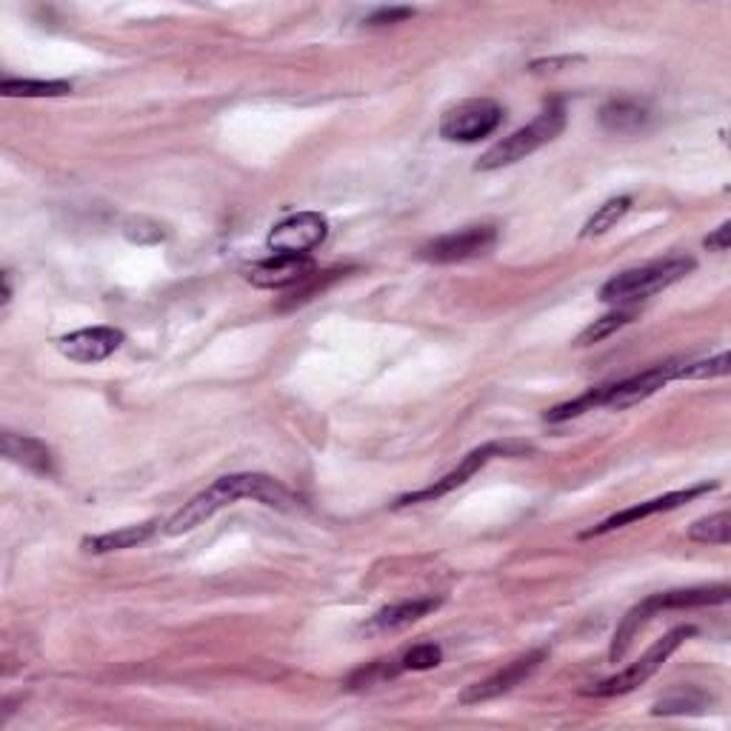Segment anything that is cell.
Listing matches in <instances>:
<instances>
[{"mask_svg":"<svg viewBox=\"0 0 731 731\" xmlns=\"http://www.w3.org/2000/svg\"><path fill=\"white\" fill-rule=\"evenodd\" d=\"M237 500H257L263 506H272V509L292 511L301 506L292 491L268 475H255V471H243V475H226L221 480L203 489L201 495H195L183 506L181 511L169 517L163 524V531L169 537L186 535V531L197 529L201 524H206L209 517H215L217 511L226 509V506L237 504Z\"/></svg>","mask_w":731,"mask_h":731,"instance_id":"obj_1","label":"cell"},{"mask_svg":"<svg viewBox=\"0 0 731 731\" xmlns=\"http://www.w3.org/2000/svg\"><path fill=\"white\" fill-rule=\"evenodd\" d=\"M691 268H694V257L686 255L646 263V266L638 268H626V272H620V275H615L611 281L603 283L600 301L615 303V306H629V303L646 301V297L669 288L671 283L683 281Z\"/></svg>","mask_w":731,"mask_h":731,"instance_id":"obj_2","label":"cell"},{"mask_svg":"<svg viewBox=\"0 0 731 731\" xmlns=\"http://www.w3.org/2000/svg\"><path fill=\"white\" fill-rule=\"evenodd\" d=\"M564 126H566V109L560 106V103H551V106H546L544 112L537 114L529 126L517 129V132H511L509 138L495 143L486 155H480V161L475 163V172H495V169L511 166V163L535 155L537 149H544L546 143L555 141L557 134L564 132Z\"/></svg>","mask_w":731,"mask_h":731,"instance_id":"obj_3","label":"cell"},{"mask_svg":"<svg viewBox=\"0 0 731 731\" xmlns=\"http://www.w3.org/2000/svg\"><path fill=\"white\" fill-rule=\"evenodd\" d=\"M689 638H694V626H678V629H671L669 634H663V638L654 640V643L646 649V654L638 660V663H631L629 669L620 671V674H615V678L603 680V683H598L595 689L586 691V694H591V698H615V694H629V691H634L638 686H643L649 678H654V674L663 669L666 660H669L671 654H674V651H678Z\"/></svg>","mask_w":731,"mask_h":731,"instance_id":"obj_4","label":"cell"},{"mask_svg":"<svg viewBox=\"0 0 731 731\" xmlns=\"http://www.w3.org/2000/svg\"><path fill=\"white\" fill-rule=\"evenodd\" d=\"M526 451H531L529 444H486V446H480V449H475L471 455H466L464 464L457 466L455 471H449V475L440 477V480H435V484L426 486V489L397 497L395 506L400 509V506H412V504H432V500H437V497H444V495H449V491L460 489L469 477H475L477 471L489 464L491 457H520V455H526Z\"/></svg>","mask_w":731,"mask_h":731,"instance_id":"obj_5","label":"cell"},{"mask_svg":"<svg viewBox=\"0 0 731 731\" xmlns=\"http://www.w3.org/2000/svg\"><path fill=\"white\" fill-rule=\"evenodd\" d=\"M504 123V109L489 98L464 101L451 106L440 121V138L451 143H477Z\"/></svg>","mask_w":731,"mask_h":731,"instance_id":"obj_6","label":"cell"},{"mask_svg":"<svg viewBox=\"0 0 731 731\" xmlns=\"http://www.w3.org/2000/svg\"><path fill=\"white\" fill-rule=\"evenodd\" d=\"M329 235V221L321 212H297L272 226L266 246L272 255H309Z\"/></svg>","mask_w":731,"mask_h":731,"instance_id":"obj_7","label":"cell"},{"mask_svg":"<svg viewBox=\"0 0 731 731\" xmlns=\"http://www.w3.org/2000/svg\"><path fill=\"white\" fill-rule=\"evenodd\" d=\"M497 243L495 226H466L451 235L435 237L420 248V257L429 263H460L489 255Z\"/></svg>","mask_w":731,"mask_h":731,"instance_id":"obj_8","label":"cell"},{"mask_svg":"<svg viewBox=\"0 0 731 731\" xmlns=\"http://www.w3.org/2000/svg\"><path fill=\"white\" fill-rule=\"evenodd\" d=\"M544 660H546V649L529 651L526 658L511 660L509 666H504L500 671H495L491 678H486V680H480V683L469 686V689L460 694V703L477 705V703H486V700L500 698V694H509L515 686H520L526 678H531V674L537 671V666L544 663Z\"/></svg>","mask_w":731,"mask_h":731,"instance_id":"obj_9","label":"cell"},{"mask_svg":"<svg viewBox=\"0 0 731 731\" xmlns=\"http://www.w3.org/2000/svg\"><path fill=\"white\" fill-rule=\"evenodd\" d=\"M315 275L309 255H272L246 268V281L257 288H288Z\"/></svg>","mask_w":731,"mask_h":731,"instance_id":"obj_10","label":"cell"},{"mask_svg":"<svg viewBox=\"0 0 731 731\" xmlns=\"http://www.w3.org/2000/svg\"><path fill=\"white\" fill-rule=\"evenodd\" d=\"M678 366L680 363H660L654 369L640 372V375L634 377H626V380L620 383H611V386H606L603 392V406H609V409H629L634 403L646 400V397H651L654 392L663 389L666 383L674 380Z\"/></svg>","mask_w":731,"mask_h":731,"instance_id":"obj_11","label":"cell"},{"mask_svg":"<svg viewBox=\"0 0 731 731\" xmlns=\"http://www.w3.org/2000/svg\"><path fill=\"white\" fill-rule=\"evenodd\" d=\"M714 489H718V484H700V486H694V489L671 491V495L654 497V500H646V504L631 506V509H623V511H618V515L606 517L603 524H598L595 529L583 531V537H598V535H606V531L623 529V526L638 524V520H646V517H651V515H660V511L678 509V506L689 504V500H694V497H700V495H709V491H714Z\"/></svg>","mask_w":731,"mask_h":731,"instance_id":"obj_12","label":"cell"},{"mask_svg":"<svg viewBox=\"0 0 731 731\" xmlns=\"http://www.w3.org/2000/svg\"><path fill=\"white\" fill-rule=\"evenodd\" d=\"M123 332L112 326H92V329L72 332V335L58 341V349L63 357L74 363H101L109 355L121 349Z\"/></svg>","mask_w":731,"mask_h":731,"instance_id":"obj_13","label":"cell"},{"mask_svg":"<svg viewBox=\"0 0 731 731\" xmlns=\"http://www.w3.org/2000/svg\"><path fill=\"white\" fill-rule=\"evenodd\" d=\"M444 600L440 598H415V600H403V603H392L386 609H380L369 623L363 626L366 634H392V631H403L415 626L417 620H423L426 615H432L435 609H440Z\"/></svg>","mask_w":731,"mask_h":731,"instance_id":"obj_14","label":"cell"},{"mask_svg":"<svg viewBox=\"0 0 731 731\" xmlns=\"http://www.w3.org/2000/svg\"><path fill=\"white\" fill-rule=\"evenodd\" d=\"M0 451H3L9 464L34 471V475H52L54 469L52 451H49V446L43 444V440H38V437L3 432V435H0Z\"/></svg>","mask_w":731,"mask_h":731,"instance_id":"obj_15","label":"cell"},{"mask_svg":"<svg viewBox=\"0 0 731 731\" xmlns=\"http://www.w3.org/2000/svg\"><path fill=\"white\" fill-rule=\"evenodd\" d=\"M731 589L729 586H703V589H680L666 591V595H654L649 598V609L658 615L663 609H698V606H720L729 603Z\"/></svg>","mask_w":731,"mask_h":731,"instance_id":"obj_16","label":"cell"},{"mask_svg":"<svg viewBox=\"0 0 731 731\" xmlns=\"http://www.w3.org/2000/svg\"><path fill=\"white\" fill-rule=\"evenodd\" d=\"M158 526H161L158 520H149V524H141V526H126V529L87 537L81 546H83V551H89V555H109V551L134 549V546L146 544L149 537L158 531Z\"/></svg>","mask_w":731,"mask_h":731,"instance_id":"obj_17","label":"cell"},{"mask_svg":"<svg viewBox=\"0 0 731 731\" xmlns=\"http://www.w3.org/2000/svg\"><path fill=\"white\" fill-rule=\"evenodd\" d=\"M600 123L606 132L638 134L649 123V109L638 101H611L600 109Z\"/></svg>","mask_w":731,"mask_h":731,"instance_id":"obj_18","label":"cell"},{"mask_svg":"<svg viewBox=\"0 0 731 731\" xmlns=\"http://www.w3.org/2000/svg\"><path fill=\"white\" fill-rule=\"evenodd\" d=\"M0 92L7 98H63L72 92L67 81H29V78H3Z\"/></svg>","mask_w":731,"mask_h":731,"instance_id":"obj_19","label":"cell"},{"mask_svg":"<svg viewBox=\"0 0 731 731\" xmlns=\"http://www.w3.org/2000/svg\"><path fill=\"white\" fill-rule=\"evenodd\" d=\"M709 705V698L700 694L694 689H680L671 691L666 698H660L658 703L651 705V714H658V718H671V714H700V711Z\"/></svg>","mask_w":731,"mask_h":731,"instance_id":"obj_20","label":"cell"},{"mask_svg":"<svg viewBox=\"0 0 731 731\" xmlns=\"http://www.w3.org/2000/svg\"><path fill=\"white\" fill-rule=\"evenodd\" d=\"M631 209V197H611V201H606L603 206L595 212V215L586 221L583 232H580V237H600L606 235L609 229L618 226V221H623V215Z\"/></svg>","mask_w":731,"mask_h":731,"instance_id":"obj_21","label":"cell"},{"mask_svg":"<svg viewBox=\"0 0 731 731\" xmlns=\"http://www.w3.org/2000/svg\"><path fill=\"white\" fill-rule=\"evenodd\" d=\"M689 540L709 546H729L731 540V515L729 511H718V515L703 517L689 529Z\"/></svg>","mask_w":731,"mask_h":731,"instance_id":"obj_22","label":"cell"},{"mask_svg":"<svg viewBox=\"0 0 731 731\" xmlns=\"http://www.w3.org/2000/svg\"><path fill=\"white\" fill-rule=\"evenodd\" d=\"M634 315L638 312L634 309H618V312H609V315H603L600 321H595L591 326H586L580 335H577L575 346H591V343H600L606 341L609 335H615L618 329H623V326H629L631 321H634Z\"/></svg>","mask_w":731,"mask_h":731,"instance_id":"obj_23","label":"cell"},{"mask_svg":"<svg viewBox=\"0 0 731 731\" xmlns=\"http://www.w3.org/2000/svg\"><path fill=\"white\" fill-rule=\"evenodd\" d=\"M729 369H731L729 352H720V355L705 357V361L680 363L674 380H711V377H725L729 375Z\"/></svg>","mask_w":731,"mask_h":731,"instance_id":"obj_24","label":"cell"},{"mask_svg":"<svg viewBox=\"0 0 731 731\" xmlns=\"http://www.w3.org/2000/svg\"><path fill=\"white\" fill-rule=\"evenodd\" d=\"M603 392L606 386H600V389H589L583 397H577V400L555 406V409L546 412V423H564L571 420V417L586 415V412H595V406H603Z\"/></svg>","mask_w":731,"mask_h":731,"instance_id":"obj_25","label":"cell"},{"mask_svg":"<svg viewBox=\"0 0 731 731\" xmlns=\"http://www.w3.org/2000/svg\"><path fill=\"white\" fill-rule=\"evenodd\" d=\"M440 660H444V651H440V646L417 643V646H412L406 654H403L400 669L403 671H429V669H435V666H440Z\"/></svg>","mask_w":731,"mask_h":731,"instance_id":"obj_26","label":"cell"},{"mask_svg":"<svg viewBox=\"0 0 731 731\" xmlns=\"http://www.w3.org/2000/svg\"><path fill=\"white\" fill-rule=\"evenodd\" d=\"M397 671H403L400 666H392V660H375V663H369L366 669L355 671L349 678V689H372V686L377 683H386V680H392L397 674Z\"/></svg>","mask_w":731,"mask_h":731,"instance_id":"obj_27","label":"cell"},{"mask_svg":"<svg viewBox=\"0 0 731 731\" xmlns=\"http://www.w3.org/2000/svg\"><path fill=\"white\" fill-rule=\"evenodd\" d=\"M123 235L138 246H149V243H161L166 232H163L161 223L149 221V217H132V221L123 223Z\"/></svg>","mask_w":731,"mask_h":731,"instance_id":"obj_28","label":"cell"},{"mask_svg":"<svg viewBox=\"0 0 731 731\" xmlns=\"http://www.w3.org/2000/svg\"><path fill=\"white\" fill-rule=\"evenodd\" d=\"M415 18V9L409 7H383L366 18V27H392V23H403Z\"/></svg>","mask_w":731,"mask_h":731,"instance_id":"obj_29","label":"cell"},{"mask_svg":"<svg viewBox=\"0 0 731 731\" xmlns=\"http://www.w3.org/2000/svg\"><path fill=\"white\" fill-rule=\"evenodd\" d=\"M729 237H731V223H720V229L714 232V235L705 237V248H711V252H729Z\"/></svg>","mask_w":731,"mask_h":731,"instance_id":"obj_30","label":"cell"}]
</instances>
